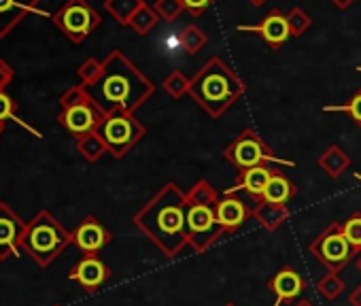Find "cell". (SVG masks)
<instances>
[{"mask_svg":"<svg viewBox=\"0 0 361 306\" xmlns=\"http://www.w3.org/2000/svg\"><path fill=\"white\" fill-rule=\"evenodd\" d=\"M39 0H0V39H5L24 18H28Z\"/></svg>","mask_w":361,"mask_h":306,"instance_id":"17","label":"cell"},{"mask_svg":"<svg viewBox=\"0 0 361 306\" xmlns=\"http://www.w3.org/2000/svg\"><path fill=\"white\" fill-rule=\"evenodd\" d=\"M77 75H79V79H81V85L90 87V85H94V83L100 79V75H102V62L96 60V58H87V60L77 68Z\"/></svg>","mask_w":361,"mask_h":306,"instance_id":"32","label":"cell"},{"mask_svg":"<svg viewBox=\"0 0 361 306\" xmlns=\"http://www.w3.org/2000/svg\"><path fill=\"white\" fill-rule=\"evenodd\" d=\"M224 158L234 166L238 169V173L243 171H249V169H255V166H266V164H279V166H295L293 160H285L262 140V136L253 130V128H247L243 130L224 151Z\"/></svg>","mask_w":361,"mask_h":306,"instance_id":"5","label":"cell"},{"mask_svg":"<svg viewBox=\"0 0 361 306\" xmlns=\"http://www.w3.org/2000/svg\"><path fill=\"white\" fill-rule=\"evenodd\" d=\"M134 226L166 255L178 257L190 245L188 238V194L176 183H166L132 217Z\"/></svg>","mask_w":361,"mask_h":306,"instance_id":"1","label":"cell"},{"mask_svg":"<svg viewBox=\"0 0 361 306\" xmlns=\"http://www.w3.org/2000/svg\"><path fill=\"white\" fill-rule=\"evenodd\" d=\"M215 3V0H183V5H185V11H190L192 16H202L211 5Z\"/></svg>","mask_w":361,"mask_h":306,"instance_id":"36","label":"cell"},{"mask_svg":"<svg viewBox=\"0 0 361 306\" xmlns=\"http://www.w3.org/2000/svg\"><path fill=\"white\" fill-rule=\"evenodd\" d=\"M96 134L104 140L109 153L115 160H121L126 153L142 140L147 134L145 126L132 113H111L104 115Z\"/></svg>","mask_w":361,"mask_h":306,"instance_id":"6","label":"cell"},{"mask_svg":"<svg viewBox=\"0 0 361 306\" xmlns=\"http://www.w3.org/2000/svg\"><path fill=\"white\" fill-rule=\"evenodd\" d=\"M293 306H314V304H312L310 300H300V302H295Z\"/></svg>","mask_w":361,"mask_h":306,"instance_id":"40","label":"cell"},{"mask_svg":"<svg viewBox=\"0 0 361 306\" xmlns=\"http://www.w3.org/2000/svg\"><path fill=\"white\" fill-rule=\"evenodd\" d=\"M207 43H209V37L198 28V26H188L185 30H183V35H180V47H183V51L188 54V56H196V54H200L204 47H207Z\"/></svg>","mask_w":361,"mask_h":306,"instance_id":"26","label":"cell"},{"mask_svg":"<svg viewBox=\"0 0 361 306\" xmlns=\"http://www.w3.org/2000/svg\"><path fill=\"white\" fill-rule=\"evenodd\" d=\"M102 119H104V113L98 109V104L92 100V96H90V100H85L81 104L62 109V113L58 115L60 126L68 134H73L75 138H81L90 132H96V128L100 126Z\"/></svg>","mask_w":361,"mask_h":306,"instance_id":"10","label":"cell"},{"mask_svg":"<svg viewBox=\"0 0 361 306\" xmlns=\"http://www.w3.org/2000/svg\"><path fill=\"white\" fill-rule=\"evenodd\" d=\"M113 240V234L94 217L87 215L83 221H79V226L73 230V245L83 251L85 255H96L98 251H102L109 243Z\"/></svg>","mask_w":361,"mask_h":306,"instance_id":"12","label":"cell"},{"mask_svg":"<svg viewBox=\"0 0 361 306\" xmlns=\"http://www.w3.org/2000/svg\"><path fill=\"white\" fill-rule=\"evenodd\" d=\"M270 175H272V169L268 166H255V169H249V171H243L238 173V181L234 188L226 190V196H234L236 192H247L251 198H255V202H259L264 198V192L268 188V181H270Z\"/></svg>","mask_w":361,"mask_h":306,"instance_id":"16","label":"cell"},{"mask_svg":"<svg viewBox=\"0 0 361 306\" xmlns=\"http://www.w3.org/2000/svg\"><path fill=\"white\" fill-rule=\"evenodd\" d=\"M90 100V94L83 85H73L71 90H66L62 96H60V106L62 109H68V106H75V104H81Z\"/></svg>","mask_w":361,"mask_h":306,"instance_id":"34","label":"cell"},{"mask_svg":"<svg viewBox=\"0 0 361 306\" xmlns=\"http://www.w3.org/2000/svg\"><path fill=\"white\" fill-rule=\"evenodd\" d=\"M323 111L325 113H348L350 119L361 128V90L348 102H344V104H327V106H323Z\"/></svg>","mask_w":361,"mask_h":306,"instance_id":"30","label":"cell"},{"mask_svg":"<svg viewBox=\"0 0 361 306\" xmlns=\"http://www.w3.org/2000/svg\"><path fill=\"white\" fill-rule=\"evenodd\" d=\"M329 3L336 7V9H340V11H344V9H348L353 3H355V0H329Z\"/></svg>","mask_w":361,"mask_h":306,"instance_id":"39","label":"cell"},{"mask_svg":"<svg viewBox=\"0 0 361 306\" xmlns=\"http://www.w3.org/2000/svg\"><path fill=\"white\" fill-rule=\"evenodd\" d=\"M245 92L247 85L243 79L219 56H213L190 79V96L213 119L224 117L245 96Z\"/></svg>","mask_w":361,"mask_h":306,"instance_id":"3","label":"cell"},{"mask_svg":"<svg viewBox=\"0 0 361 306\" xmlns=\"http://www.w3.org/2000/svg\"><path fill=\"white\" fill-rule=\"evenodd\" d=\"M264 3H266V0H251V5H253V7H262Z\"/></svg>","mask_w":361,"mask_h":306,"instance_id":"41","label":"cell"},{"mask_svg":"<svg viewBox=\"0 0 361 306\" xmlns=\"http://www.w3.org/2000/svg\"><path fill=\"white\" fill-rule=\"evenodd\" d=\"M251 217L268 232H276L289 217H291V211L285 207V204H274V202H266V200H259L255 204V209L251 211Z\"/></svg>","mask_w":361,"mask_h":306,"instance_id":"19","label":"cell"},{"mask_svg":"<svg viewBox=\"0 0 361 306\" xmlns=\"http://www.w3.org/2000/svg\"><path fill=\"white\" fill-rule=\"evenodd\" d=\"M298 194V185L281 171H272L270 175V181H268V188L264 192V198L266 202H274V204H287L293 196Z\"/></svg>","mask_w":361,"mask_h":306,"instance_id":"20","label":"cell"},{"mask_svg":"<svg viewBox=\"0 0 361 306\" xmlns=\"http://www.w3.org/2000/svg\"><path fill=\"white\" fill-rule=\"evenodd\" d=\"M157 22H159V16L155 13V9H153V5H142L136 13H134V18L130 20V28L138 35V37H145V35H149L155 26H157Z\"/></svg>","mask_w":361,"mask_h":306,"instance_id":"25","label":"cell"},{"mask_svg":"<svg viewBox=\"0 0 361 306\" xmlns=\"http://www.w3.org/2000/svg\"><path fill=\"white\" fill-rule=\"evenodd\" d=\"M348 304H350V306H361V283L350 291V295H348Z\"/></svg>","mask_w":361,"mask_h":306,"instance_id":"38","label":"cell"},{"mask_svg":"<svg viewBox=\"0 0 361 306\" xmlns=\"http://www.w3.org/2000/svg\"><path fill=\"white\" fill-rule=\"evenodd\" d=\"M161 87H164V92H166L170 98L178 100V98H183L185 94H190V79H188L183 73H180V71H172V73L164 79Z\"/></svg>","mask_w":361,"mask_h":306,"instance_id":"27","label":"cell"},{"mask_svg":"<svg viewBox=\"0 0 361 306\" xmlns=\"http://www.w3.org/2000/svg\"><path fill=\"white\" fill-rule=\"evenodd\" d=\"M238 32H257L272 49H279L291 37L287 26V16L281 13L279 9H272L257 26H238Z\"/></svg>","mask_w":361,"mask_h":306,"instance_id":"14","label":"cell"},{"mask_svg":"<svg viewBox=\"0 0 361 306\" xmlns=\"http://www.w3.org/2000/svg\"><path fill=\"white\" fill-rule=\"evenodd\" d=\"M317 166L331 179H338L350 166V156L338 145H329L317 158Z\"/></svg>","mask_w":361,"mask_h":306,"instance_id":"21","label":"cell"},{"mask_svg":"<svg viewBox=\"0 0 361 306\" xmlns=\"http://www.w3.org/2000/svg\"><path fill=\"white\" fill-rule=\"evenodd\" d=\"M357 270L361 272V251H359V255H357Z\"/></svg>","mask_w":361,"mask_h":306,"instance_id":"42","label":"cell"},{"mask_svg":"<svg viewBox=\"0 0 361 306\" xmlns=\"http://www.w3.org/2000/svg\"><path fill=\"white\" fill-rule=\"evenodd\" d=\"M142 5H145V0H104L106 13L113 16L115 22L121 26H130V20Z\"/></svg>","mask_w":361,"mask_h":306,"instance_id":"22","label":"cell"},{"mask_svg":"<svg viewBox=\"0 0 361 306\" xmlns=\"http://www.w3.org/2000/svg\"><path fill=\"white\" fill-rule=\"evenodd\" d=\"M102 18L87 3V0H66V3L54 13V24L68 37L71 43H83L98 26Z\"/></svg>","mask_w":361,"mask_h":306,"instance_id":"7","label":"cell"},{"mask_svg":"<svg viewBox=\"0 0 361 306\" xmlns=\"http://www.w3.org/2000/svg\"><path fill=\"white\" fill-rule=\"evenodd\" d=\"M268 287H270V291L274 293V304H272V306H281L283 302L295 300V298L304 291L306 281H304V276H302L295 268L283 266V268L268 281Z\"/></svg>","mask_w":361,"mask_h":306,"instance_id":"15","label":"cell"},{"mask_svg":"<svg viewBox=\"0 0 361 306\" xmlns=\"http://www.w3.org/2000/svg\"><path fill=\"white\" fill-rule=\"evenodd\" d=\"M13 79V68L5 62V60H0V90H5Z\"/></svg>","mask_w":361,"mask_h":306,"instance_id":"37","label":"cell"},{"mask_svg":"<svg viewBox=\"0 0 361 306\" xmlns=\"http://www.w3.org/2000/svg\"><path fill=\"white\" fill-rule=\"evenodd\" d=\"M85 90L104 115L111 113L134 115V111H138L155 94L153 81L140 68H136L130 62V58L119 49H113L102 60L100 79Z\"/></svg>","mask_w":361,"mask_h":306,"instance_id":"2","label":"cell"},{"mask_svg":"<svg viewBox=\"0 0 361 306\" xmlns=\"http://www.w3.org/2000/svg\"><path fill=\"white\" fill-rule=\"evenodd\" d=\"M287 26L291 37H302L304 32H308V28L312 26V20L308 18V13H304L300 7H293L287 13Z\"/></svg>","mask_w":361,"mask_h":306,"instance_id":"31","label":"cell"},{"mask_svg":"<svg viewBox=\"0 0 361 306\" xmlns=\"http://www.w3.org/2000/svg\"><path fill=\"white\" fill-rule=\"evenodd\" d=\"M73 245V232H68L49 211H39L24 230L22 251L28 253L39 266H49Z\"/></svg>","mask_w":361,"mask_h":306,"instance_id":"4","label":"cell"},{"mask_svg":"<svg viewBox=\"0 0 361 306\" xmlns=\"http://www.w3.org/2000/svg\"><path fill=\"white\" fill-rule=\"evenodd\" d=\"M215 211H217L219 224H221L230 234H232L234 230H238V228L251 217V211H249L247 202H243L240 198H234V196L221 198Z\"/></svg>","mask_w":361,"mask_h":306,"instance_id":"18","label":"cell"},{"mask_svg":"<svg viewBox=\"0 0 361 306\" xmlns=\"http://www.w3.org/2000/svg\"><path fill=\"white\" fill-rule=\"evenodd\" d=\"M111 276V268L98 257V255H85L79 259V264L71 270L68 279L79 283L85 291H96L104 285V281Z\"/></svg>","mask_w":361,"mask_h":306,"instance_id":"13","label":"cell"},{"mask_svg":"<svg viewBox=\"0 0 361 306\" xmlns=\"http://www.w3.org/2000/svg\"><path fill=\"white\" fill-rule=\"evenodd\" d=\"M3 132H5V121H0V136H3Z\"/></svg>","mask_w":361,"mask_h":306,"instance_id":"43","label":"cell"},{"mask_svg":"<svg viewBox=\"0 0 361 306\" xmlns=\"http://www.w3.org/2000/svg\"><path fill=\"white\" fill-rule=\"evenodd\" d=\"M77 151L81 153V156H83L90 164L98 162V160L104 156V153H109L104 140H102L96 132H90V134L77 138Z\"/></svg>","mask_w":361,"mask_h":306,"instance_id":"23","label":"cell"},{"mask_svg":"<svg viewBox=\"0 0 361 306\" xmlns=\"http://www.w3.org/2000/svg\"><path fill=\"white\" fill-rule=\"evenodd\" d=\"M224 306H236L234 302H228V304H224Z\"/></svg>","mask_w":361,"mask_h":306,"instance_id":"44","label":"cell"},{"mask_svg":"<svg viewBox=\"0 0 361 306\" xmlns=\"http://www.w3.org/2000/svg\"><path fill=\"white\" fill-rule=\"evenodd\" d=\"M346 289L344 281L338 276V272H327L317 281V291L325 300H336L342 291Z\"/></svg>","mask_w":361,"mask_h":306,"instance_id":"28","label":"cell"},{"mask_svg":"<svg viewBox=\"0 0 361 306\" xmlns=\"http://www.w3.org/2000/svg\"><path fill=\"white\" fill-rule=\"evenodd\" d=\"M24 230L26 224L20 219V215L7 202H0V262L22 255Z\"/></svg>","mask_w":361,"mask_h":306,"instance_id":"11","label":"cell"},{"mask_svg":"<svg viewBox=\"0 0 361 306\" xmlns=\"http://www.w3.org/2000/svg\"><path fill=\"white\" fill-rule=\"evenodd\" d=\"M308 251L314 255L317 262H321L329 272H340L353 255H359L355 247L348 243V238L342 232V224H331L327 226L310 245Z\"/></svg>","mask_w":361,"mask_h":306,"instance_id":"8","label":"cell"},{"mask_svg":"<svg viewBox=\"0 0 361 306\" xmlns=\"http://www.w3.org/2000/svg\"><path fill=\"white\" fill-rule=\"evenodd\" d=\"M342 232L348 238V243L355 247V251H361V215H350L346 221H342Z\"/></svg>","mask_w":361,"mask_h":306,"instance_id":"33","label":"cell"},{"mask_svg":"<svg viewBox=\"0 0 361 306\" xmlns=\"http://www.w3.org/2000/svg\"><path fill=\"white\" fill-rule=\"evenodd\" d=\"M153 9L159 16V20L172 24L180 13L185 11V5H183V0H155Z\"/></svg>","mask_w":361,"mask_h":306,"instance_id":"29","label":"cell"},{"mask_svg":"<svg viewBox=\"0 0 361 306\" xmlns=\"http://www.w3.org/2000/svg\"><path fill=\"white\" fill-rule=\"evenodd\" d=\"M16 111H18V102L5 90H0V121L16 119Z\"/></svg>","mask_w":361,"mask_h":306,"instance_id":"35","label":"cell"},{"mask_svg":"<svg viewBox=\"0 0 361 306\" xmlns=\"http://www.w3.org/2000/svg\"><path fill=\"white\" fill-rule=\"evenodd\" d=\"M217 207L188 204V238L196 253L209 251L217 240L230 234L217 219Z\"/></svg>","mask_w":361,"mask_h":306,"instance_id":"9","label":"cell"},{"mask_svg":"<svg viewBox=\"0 0 361 306\" xmlns=\"http://www.w3.org/2000/svg\"><path fill=\"white\" fill-rule=\"evenodd\" d=\"M219 194L217 190L207 181L200 179L194 183V188L188 192V204H198V207H217L219 204Z\"/></svg>","mask_w":361,"mask_h":306,"instance_id":"24","label":"cell"}]
</instances>
